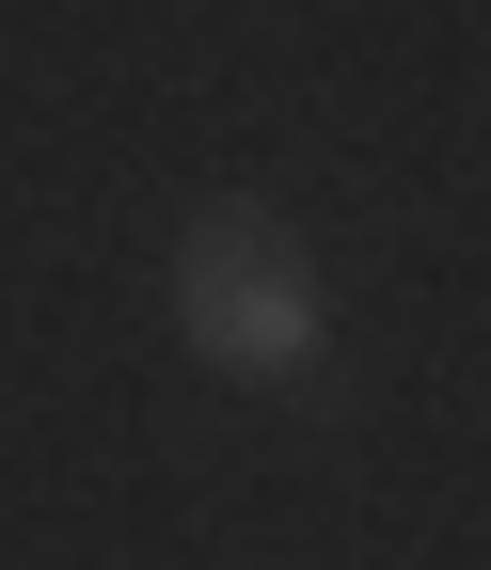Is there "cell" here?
Returning <instances> with one entry per match:
<instances>
[{
  "instance_id": "cell-1",
  "label": "cell",
  "mask_w": 491,
  "mask_h": 570,
  "mask_svg": "<svg viewBox=\"0 0 491 570\" xmlns=\"http://www.w3.org/2000/svg\"><path fill=\"white\" fill-rule=\"evenodd\" d=\"M159 302H175V348H190L206 381H238V396L302 381L317 348H333V285H317V254H302L286 206H190Z\"/></svg>"
}]
</instances>
